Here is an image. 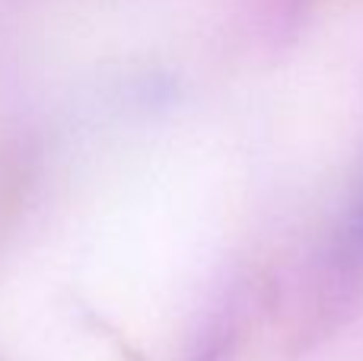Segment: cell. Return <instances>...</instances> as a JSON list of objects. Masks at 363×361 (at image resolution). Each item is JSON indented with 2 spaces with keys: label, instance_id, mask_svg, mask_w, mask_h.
<instances>
[{
  "label": "cell",
  "instance_id": "cell-1",
  "mask_svg": "<svg viewBox=\"0 0 363 361\" xmlns=\"http://www.w3.org/2000/svg\"><path fill=\"white\" fill-rule=\"evenodd\" d=\"M360 227H363V202H360Z\"/></svg>",
  "mask_w": 363,
  "mask_h": 361
}]
</instances>
